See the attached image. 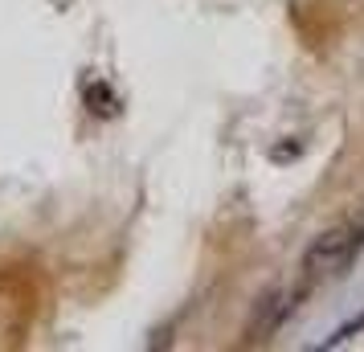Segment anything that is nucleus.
<instances>
[{
  "mask_svg": "<svg viewBox=\"0 0 364 352\" xmlns=\"http://www.w3.org/2000/svg\"><path fill=\"white\" fill-rule=\"evenodd\" d=\"M364 250V225H336L315 238L303 254V274L307 279H340L352 258Z\"/></svg>",
  "mask_w": 364,
  "mask_h": 352,
  "instance_id": "f257e3e1",
  "label": "nucleus"
}]
</instances>
